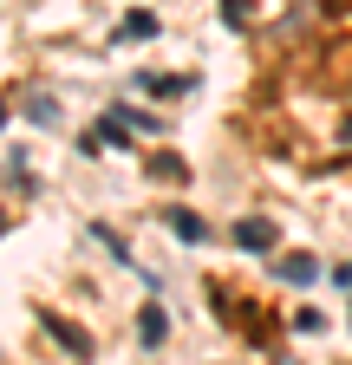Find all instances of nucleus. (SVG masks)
Wrapping results in <instances>:
<instances>
[{
  "label": "nucleus",
  "mask_w": 352,
  "mask_h": 365,
  "mask_svg": "<svg viewBox=\"0 0 352 365\" xmlns=\"http://www.w3.org/2000/svg\"><path fill=\"white\" fill-rule=\"evenodd\" d=\"M130 39H157V14H124L118 20V46H130Z\"/></svg>",
  "instance_id": "nucleus-6"
},
{
  "label": "nucleus",
  "mask_w": 352,
  "mask_h": 365,
  "mask_svg": "<svg viewBox=\"0 0 352 365\" xmlns=\"http://www.w3.org/2000/svg\"><path fill=\"white\" fill-rule=\"evenodd\" d=\"M138 91H157V98H176V91H190V78H176V72H144Z\"/></svg>",
  "instance_id": "nucleus-7"
},
{
  "label": "nucleus",
  "mask_w": 352,
  "mask_h": 365,
  "mask_svg": "<svg viewBox=\"0 0 352 365\" xmlns=\"http://www.w3.org/2000/svg\"><path fill=\"white\" fill-rule=\"evenodd\" d=\"M294 327H300V333H320V327H326V313H314V307H300V313H294Z\"/></svg>",
  "instance_id": "nucleus-11"
},
{
  "label": "nucleus",
  "mask_w": 352,
  "mask_h": 365,
  "mask_svg": "<svg viewBox=\"0 0 352 365\" xmlns=\"http://www.w3.org/2000/svg\"><path fill=\"white\" fill-rule=\"evenodd\" d=\"M163 222H170V235H176V242H190V248L209 235V228H202V215H190V209H170Z\"/></svg>",
  "instance_id": "nucleus-5"
},
{
  "label": "nucleus",
  "mask_w": 352,
  "mask_h": 365,
  "mask_svg": "<svg viewBox=\"0 0 352 365\" xmlns=\"http://www.w3.org/2000/svg\"><path fill=\"white\" fill-rule=\"evenodd\" d=\"M138 333H144V346H163V333H170L163 307H144V313H138Z\"/></svg>",
  "instance_id": "nucleus-8"
},
{
  "label": "nucleus",
  "mask_w": 352,
  "mask_h": 365,
  "mask_svg": "<svg viewBox=\"0 0 352 365\" xmlns=\"http://www.w3.org/2000/svg\"><path fill=\"white\" fill-rule=\"evenodd\" d=\"M39 327H46V333H53V339H59L66 352H78V359H92V339H85L78 327H66L59 313H46V307H39Z\"/></svg>",
  "instance_id": "nucleus-2"
},
{
  "label": "nucleus",
  "mask_w": 352,
  "mask_h": 365,
  "mask_svg": "<svg viewBox=\"0 0 352 365\" xmlns=\"http://www.w3.org/2000/svg\"><path fill=\"white\" fill-rule=\"evenodd\" d=\"M98 137H105L111 150H138V137H130V118H124V111H105V118H98Z\"/></svg>",
  "instance_id": "nucleus-4"
},
{
  "label": "nucleus",
  "mask_w": 352,
  "mask_h": 365,
  "mask_svg": "<svg viewBox=\"0 0 352 365\" xmlns=\"http://www.w3.org/2000/svg\"><path fill=\"white\" fill-rule=\"evenodd\" d=\"M339 365H346V359H339Z\"/></svg>",
  "instance_id": "nucleus-14"
},
{
  "label": "nucleus",
  "mask_w": 352,
  "mask_h": 365,
  "mask_svg": "<svg viewBox=\"0 0 352 365\" xmlns=\"http://www.w3.org/2000/svg\"><path fill=\"white\" fill-rule=\"evenodd\" d=\"M274 274H281V281H294V287H306V281H320V261H314V255H281Z\"/></svg>",
  "instance_id": "nucleus-3"
},
{
  "label": "nucleus",
  "mask_w": 352,
  "mask_h": 365,
  "mask_svg": "<svg viewBox=\"0 0 352 365\" xmlns=\"http://www.w3.org/2000/svg\"><path fill=\"white\" fill-rule=\"evenodd\" d=\"M26 118H33V124H59V105H53V98H26Z\"/></svg>",
  "instance_id": "nucleus-9"
},
{
  "label": "nucleus",
  "mask_w": 352,
  "mask_h": 365,
  "mask_svg": "<svg viewBox=\"0 0 352 365\" xmlns=\"http://www.w3.org/2000/svg\"><path fill=\"white\" fill-rule=\"evenodd\" d=\"M333 281H339V287H352V261H339V267H333Z\"/></svg>",
  "instance_id": "nucleus-12"
},
{
  "label": "nucleus",
  "mask_w": 352,
  "mask_h": 365,
  "mask_svg": "<svg viewBox=\"0 0 352 365\" xmlns=\"http://www.w3.org/2000/svg\"><path fill=\"white\" fill-rule=\"evenodd\" d=\"M0 124H7V105H0Z\"/></svg>",
  "instance_id": "nucleus-13"
},
{
  "label": "nucleus",
  "mask_w": 352,
  "mask_h": 365,
  "mask_svg": "<svg viewBox=\"0 0 352 365\" xmlns=\"http://www.w3.org/2000/svg\"><path fill=\"white\" fill-rule=\"evenodd\" d=\"M235 248H248V255H268V248H274V222H268V215H248V222H235Z\"/></svg>",
  "instance_id": "nucleus-1"
},
{
  "label": "nucleus",
  "mask_w": 352,
  "mask_h": 365,
  "mask_svg": "<svg viewBox=\"0 0 352 365\" xmlns=\"http://www.w3.org/2000/svg\"><path fill=\"white\" fill-rule=\"evenodd\" d=\"M150 176H163V182H176V176H183V157H150Z\"/></svg>",
  "instance_id": "nucleus-10"
}]
</instances>
